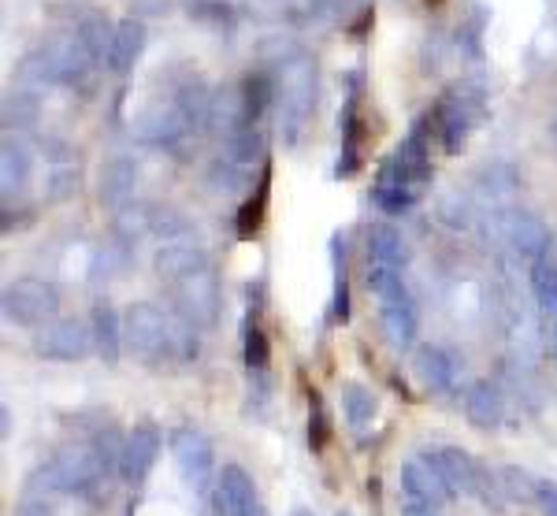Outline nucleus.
Returning a JSON list of instances; mask_svg holds the SVG:
<instances>
[{
	"label": "nucleus",
	"mask_w": 557,
	"mask_h": 516,
	"mask_svg": "<svg viewBox=\"0 0 557 516\" xmlns=\"http://www.w3.org/2000/svg\"><path fill=\"white\" fill-rule=\"evenodd\" d=\"M435 465L438 472H443L446 487H450L454 494H475L480 491V468H475V460L465 454V450H438L435 454Z\"/></svg>",
	"instance_id": "nucleus-12"
},
{
	"label": "nucleus",
	"mask_w": 557,
	"mask_h": 516,
	"mask_svg": "<svg viewBox=\"0 0 557 516\" xmlns=\"http://www.w3.org/2000/svg\"><path fill=\"white\" fill-rule=\"evenodd\" d=\"M309 97H312V86H309V75H305V67L298 71H286L283 75V101H278V108H283V123L286 131H298L305 112H309Z\"/></svg>",
	"instance_id": "nucleus-13"
},
{
	"label": "nucleus",
	"mask_w": 557,
	"mask_h": 516,
	"mask_svg": "<svg viewBox=\"0 0 557 516\" xmlns=\"http://www.w3.org/2000/svg\"><path fill=\"white\" fill-rule=\"evenodd\" d=\"M401 494H417V497H424V502L443 509V502L454 491L446 487V479H443V472H438L435 457H412L409 465L401 468Z\"/></svg>",
	"instance_id": "nucleus-11"
},
{
	"label": "nucleus",
	"mask_w": 557,
	"mask_h": 516,
	"mask_svg": "<svg viewBox=\"0 0 557 516\" xmlns=\"http://www.w3.org/2000/svg\"><path fill=\"white\" fill-rule=\"evenodd\" d=\"M134 189V164L131 160H112V164H104L101 171V197L108 205H120L123 197H127Z\"/></svg>",
	"instance_id": "nucleus-21"
},
{
	"label": "nucleus",
	"mask_w": 557,
	"mask_h": 516,
	"mask_svg": "<svg viewBox=\"0 0 557 516\" xmlns=\"http://www.w3.org/2000/svg\"><path fill=\"white\" fill-rule=\"evenodd\" d=\"M401 516H438V505H431L417 494H401Z\"/></svg>",
	"instance_id": "nucleus-28"
},
{
	"label": "nucleus",
	"mask_w": 557,
	"mask_h": 516,
	"mask_svg": "<svg viewBox=\"0 0 557 516\" xmlns=\"http://www.w3.org/2000/svg\"><path fill=\"white\" fill-rule=\"evenodd\" d=\"M465 413H469L475 428H498L502 416H506V405H502V394L491 383H475L469 397H465Z\"/></svg>",
	"instance_id": "nucleus-19"
},
{
	"label": "nucleus",
	"mask_w": 557,
	"mask_h": 516,
	"mask_svg": "<svg viewBox=\"0 0 557 516\" xmlns=\"http://www.w3.org/2000/svg\"><path fill=\"white\" fill-rule=\"evenodd\" d=\"M123 342L134 357L149 360V365L175 360V320L160 312L157 305H134L123 316Z\"/></svg>",
	"instance_id": "nucleus-2"
},
{
	"label": "nucleus",
	"mask_w": 557,
	"mask_h": 516,
	"mask_svg": "<svg viewBox=\"0 0 557 516\" xmlns=\"http://www.w3.org/2000/svg\"><path fill=\"white\" fill-rule=\"evenodd\" d=\"M178 309H183V320H190L194 328H209L215 323V312H220V290H215V279L205 271H194V275L178 279Z\"/></svg>",
	"instance_id": "nucleus-7"
},
{
	"label": "nucleus",
	"mask_w": 557,
	"mask_h": 516,
	"mask_svg": "<svg viewBox=\"0 0 557 516\" xmlns=\"http://www.w3.org/2000/svg\"><path fill=\"white\" fill-rule=\"evenodd\" d=\"M475 112H480V97H465V89H457V94L446 97L443 105H438L435 120H438V131H443L446 138V149L457 152L469 138V126L475 120Z\"/></svg>",
	"instance_id": "nucleus-10"
},
{
	"label": "nucleus",
	"mask_w": 557,
	"mask_h": 516,
	"mask_svg": "<svg viewBox=\"0 0 557 516\" xmlns=\"http://www.w3.org/2000/svg\"><path fill=\"white\" fill-rule=\"evenodd\" d=\"M506 238L517 253H528V257H543L546 246H550V234H546V228L535 216H509Z\"/></svg>",
	"instance_id": "nucleus-16"
},
{
	"label": "nucleus",
	"mask_w": 557,
	"mask_h": 516,
	"mask_svg": "<svg viewBox=\"0 0 557 516\" xmlns=\"http://www.w3.org/2000/svg\"><path fill=\"white\" fill-rule=\"evenodd\" d=\"M212 513L215 516H253L257 513V491H253V479H249L246 468L227 465L220 476H215Z\"/></svg>",
	"instance_id": "nucleus-8"
},
{
	"label": "nucleus",
	"mask_w": 557,
	"mask_h": 516,
	"mask_svg": "<svg viewBox=\"0 0 557 516\" xmlns=\"http://www.w3.org/2000/svg\"><path fill=\"white\" fill-rule=\"evenodd\" d=\"M94 346L97 353L108 360V365H115L120 360V346H123V320L115 316L112 305H97L94 309Z\"/></svg>",
	"instance_id": "nucleus-17"
},
{
	"label": "nucleus",
	"mask_w": 557,
	"mask_h": 516,
	"mask_svg": "<svg viewBox=\"0 0 557 516\" xmlns=\"http://www.w3.org/2000/svg\"><path fill=\"white\" fill-rule=\"evenodd\" d=\"M412 368H417V379L428 391H446V386L454 383V360L438 346H420Z\"/></svg>",
	"instance_id": "nucleus-18"
},
{
	"label": "nucleus",
	"mask_w": 557,
	"mask_h": 516,
	"mask_svg": "<svg viewBox=\"0 0 557 516\" xmlns=\"http://www.w3.org/2000/svg\"><path fill=\"white\" fill-rule=\"evenodd\" d=\"M141 38H146V30H141V23L134 20H123L115 26V41H112V52H108V67L112 71H127L134 60H138L141 52Z\"/></svg>",
	"instance_id": "nucleus-20"
},
{
	"label": "nucleus",
	"mask_w": 557,
	"mask_h": 516,
	"mask_svg": "<svg viewBox=\"0 0 557 516\" xmlns=\"http://www.w3.org/2000/svg\"><path fill=\"white\" fill-rule=\"evenodd\" d=\"M294 516H312V513H305V509H298V513H294Z\"/></svg>",
	"instance_id": "nucleus-31"
},
{
	"label": "nucleus",
	"mask_w": 557,
	"mask_h": 516,
	"mask_svg": "<svg viewBox=\"0 0 557 516\" xmlns=\"http://www.w3.org/2000/svg\"><path fill=\"white\" fill-rule=\"evenodd\" d=\"M172 454H175L178 472H183V479L194 487V491H205V487L212 483L215 457H212V442L205 439L201 431L178 428L175 439H172Z\"/></svg>",
	"instance_id": "nucleus-6"
},
{
	"label": "nucleus",
	"mask_w": 557,
	"mask_h": 516,
	"mask_svg": "<svg viewBox=\"0 0 557 516\" xmlns=\"http://www.w3.org/2000/svg\"><path fill=\"white\" fill-rule=\"evenodd\" d=\"M539 502H543V516H557V487H539Z\"/></svg>",
	"instance_id": "nucleus-29"
},
{
	"label": "nucleus",
	"mask_w": 557,
	"mask_h": 516,
	"mask_svg": "<svg viewBox=\"0 0 557 516\" xmlns=\"http://www.w3.org/2000/svg\"><path fill=\"white\" fill-rule=\"evenodd\" d=\"M406 265V246H401V234L386 223H375L368 231V268H398Z\"/></svg>",
	"instance_id": "nucleus-14"
},
{
	"label": "nucleus",
	"mask_w": 557,
	"mask_h": 516,
	"mask_svg": "<svg viewBox=\"0 0 557 516\" xmlns=\"http://www.w3.org/2000/svg\"><path fill=\"white\" fill-rule=\"evenodd\" d=\"M101 476H104V468H101V460H97L94 446H67L41 468V479L49 491H86V487H94Z\"/></svg>",
	"instance_id": "nucleus-3"
},
{
	"label": "nucleus",
	"mask_w": 557,
	"mask_h": 516,
	"mask_svg": "<svg viewBox=\"0 0 557 516\" xmlns=\"http://www.w3.org/2000/svg\"><path fill=\"white\" fill-rule=\"evenodd\" d=\"M26 179V152L20 149V145L8 142L4 145V164H0V183H4V189L12 194V189H20Z\"/></svg>",
	"instance_id": "nucleus-23"
},
{
	"label": "nucleus",
	"mask_w": 557,
	"mask_h": 516,
	"mask_svg": "<svg viewBox=\"0 0 557 516\" xmlns=\"http://www.w3.org/2000/svg\"><path fill=\"white\" fill-rule=\"evenodd\" d=\"M157 271L164 279H175L178 283V279L194 275V271H205V253L190 246V242H168L157 257Z\"/></svg>",
	"instance_id": "nucleus-15"
},
{
	"label": "nucleus",
	"mask_w": 557,
	"mask_h": 516,
	"mask_svg": "<svg viewBox=\"0 0 557 516\" xmlns=\"http://www.w3.org/2000/svg\"><path fill=\"white\" fill-rule=\"evenodd\" d=\"M338 516H349V513H338Z\"/></svg>",
	"instance_id": "nucleus-33"
},
{
	"label": "nucleus",
	"mask_w": 557,
	"mask_h": 516,
	"mask_svg": "<svg viewBox=\"0 0 557 516\" xmlns=\"http://www.w3.org/2000/svg\"><path fill=\"white\" fill-rule=\"evenodd\" d=\"M264 205H268V179L257 186V197H253V201H246V208L238 212V234H242V238L257 234V228L264 223Z\"/></svg>",
	"instance_id": "nucleus-25"
},
{
	"label": "nucleus",
	"mask_w": 557,
	"mask_h": 516,
	"mask_svg": "<svg viewBox=\"0 0 557 516\" xmlns=\"http://www.w3.org/2000/svg\"><path fill=\"white\" fill-rule=\"evenodd\" d=\"M15 516H52V509H49L45 502H23V505H20V513H15Z\"/></svg>",
	"instance_id": "nucleus-30"
},
{
	"label": "nucleus",
	"mask_w": 557,
	"mask_h": 516,
	"mask_svg": "<svg viewBox=\"0 0 557 516\" xmlns=\"http://www.w3.org/2000/svg\"><path fill=\"white\" fill-rule=\"evenodd\" d=\"M34 349L52 360H83L94 349V331L78 320H49L34 334Z\"/></svg>",
	"instance_id": "nucleus-5"
},
{
	"label": "nucleus",
	"mask_w": 557,
	"mask_h": 516,
	"mask_svg": "<svg viewBox=\"0 0 557 516\" xmlns=\"http://www.w3.org/2000/svg\"><path fill=\"white\" fill-rule=\"evenodd\" d=\"M343 409H346V420L354 423V428H364V423H372V416H375V394L361 383H346L343 386Z\"/></svg>",
	"instance_id": "nucleus-22"
},
{
	"label": "nucleus",
	"mask_w": 557,
	"mask_h": 516,
	"mask_svg": "<svg viewBox=\"0 0 557 516\" xmlns=\"http://www.w3.org/2000/svg\"><path fill=\"white\" fill-rule=\"evenodd\" d=\"M253 516H264V513H260V509H257V513H253Z\"/></svg>",
	"instance_id": "nucleus-32"
},
{
	"label": "nucleus",
	"mask_w": 557,
	"mask_h": 516,
	"mask_svg": "<svg viewBox=\"0 0 557 516\" xmlns=\"http://www.w3.org/2000/svg\"><path fill=\"white\" fill-rule=\"evenodd\" d=\"M112 41H115V30L104 20H89L83 26V45H86V52H94V57L108 60V52H112Z\"/></svg>",
	"instance_id": "nucleus-26"
},
{
	"label": "nucleus",
	"mask_w": 557,
	"mask_h": 516,
	"mask_svg": "<svg viewBox=\"0 0 557 516\" xmlns=\"http://www.w3.org/2000/svg\"><path fill=\"white\" fill-rule=\"evenodd\" d=\"M309 439H312V450H323V442H327V416H323V402H320V394H312Z\"/></svg>",
	"instance_id": "nucleus-27"
},
{
	"label": "nucleus",
	"mask_w": 557,
	"mask_h": 516,
	"mask_svg": "<svg viewBox=\"0 0 557 516\" xmlns=\"http://www.w3.org/2000/svg\"><path fill=\"white\" fill-rule=\"evenodd\" d=\"M160 457V431L152 428V423H138L127 439H123V457H120V476L123 483H141L152 465H157Z\"/></svg>",
	"instance_id": "nucleus-9"
},
{
	"label": "nucleus",
	"mask_w": 557,
	"mask_h": 516,
	"mask_svg": "<svg viewBox=\"0 0 557 516\" xmlns=\"http://www.w3.org/2000/svg\"><path fill=\"white\" fill-rule=\"evenodd\" d=\"M428 179H431L428 120H420L409 131V138L398 145V152H394V157L380 168L372 197H375V205H380L383 212L398 216V212H406V208L417 201L420 194H424Z\"/></svg>",
	"instance_id": "nucleus-1"
},
{
	"label": "nucleus",
	"mask_w": 557,
	"mask_h": 516,
	"mask_svg": "<svg viewBox=\"0 0 557 516\" xmlns=\"http://www.w3.org/2000/svg\"><path fill=\"white\" fill-rule=\"evenodd\" d=\"M60 305V294L52 283H41V279H15L12 286L4 290V316L15 323H45Z\"/></svg>",
	"instance_id": "nucleus-4"
},
{
	"label": "nucleus",
	"mask_w": 557,
	"mask_h": 516,
	"mask_svg": "<svg viewBox=\"0 0 557 516\" xmlns=\"http://www.w3.org/2000/svg\"><path fill=\"white\" fill-rule=\"evenodd\" d=\"M268 360H272V349H268L264 331H260L257 323H249L246 328V368L260 376V372H268Z\"/></svg>",
	"instance_id": "nucleus-24"
}]
</instances>
